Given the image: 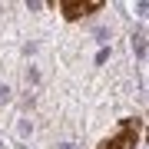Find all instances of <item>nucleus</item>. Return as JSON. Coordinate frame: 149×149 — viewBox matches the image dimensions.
<instances>
[{"label":"nucleus","mask_w":149,"mask_h":149,"mask_svg":"<svg viewBox=\"0 0 149 149\" xmlns=\"http://www.w3.org/2000/svg\"><path fill=\"white\" fill-rule=\"evenodd\" d=\"M53 7L66 17V20H80V17H90L96 10H103V0H86V3H80V0H60Z\"/></svg>","instance_id":"f03ea898"},{"label":"nucleus","mask_w":149,"mask_h":149,"mask_svg":"<svg viewBox=\"0 0 149 149\" xmlns=\"http://www.w3.org/2000/svg\"><path fill=\"white\" fill-rule=\"evenodd\" d=\"M143 126H146L143 116H126V119H119V126L113 129L96 149H136L139 139H143Z\"/></svg>","instance_id":"f257e3e1"}]
</instances>
